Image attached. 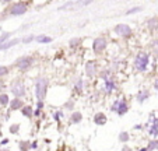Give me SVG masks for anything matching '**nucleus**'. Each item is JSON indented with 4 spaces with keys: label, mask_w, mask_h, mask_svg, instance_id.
I'll return each instance as SVG.
<instances>
[{
    "label": "nucleus",
    "mask_w": 158,
    "mask_h": 151,
    "mask_svg": "<svg viewBox=\"0 0 158 151\" xmlns=\"http://www.w3.org/2000/svg\"><path fill=\"white\" fill-rule=\"evenodd\" d=\"M31 148H36V143H31Z\"/></svg>",
    "instance_id": "34"
},
{
    "label": "nucleus",
    "mask_w": 158,
    "mask_h": 151,
    "mask_svg": "<svg viewBox=\"0 0 158 151\" xmlns=\"http://www.w3.org/2000/svg\"><path fill=\"white\" fill-rule=\"evenodd\" d=\"M115 32L120 36H129L131 34V28L129 25H126V24H119V25L115 27Z\"/></svg>",
    "instance_id": "7"
},
{
    "label": "nucleus",
    "mask_w": 158,
    "mask_h": 151,
    "mask_svg": "<svg viewBox=\"0 0 158 151\" xmlns=\"http://www.w3.org/2000/svg\"><path fill=\"white\" fill-rule=\"evenodd\" d=\"M76 90H77L78 92L83 91V80H81V78H78L77 83H76Z\"/></svg>",
    "instance_id": "21"
},
{
    "label": "nucleus",
    "mask_w": 158,
    "mask_h": 151,
    "mask_svg": "<svg viewBox=\"0 0 158 151\" xmlns=\"http://www.w3.org/2000/svg\"><path fill=\"white\" fill-rule=\"evenodd\" d=\"M140 151H150V150H148V148H141Z\"/></svg>",
    "instance_id": "35"
},
{
    "label": "nucleus",
    "mask_w": 158,
    "mask_h": 151,
    "mask_svg": "<svg viewBox=\"0 0 158 151\" xmlns=\"http://www.w3.org/2000/svg\"><path fill=\"white\" fill-rule=\"evenodd\" d=\"M94 122H95L97 124H105L106 123V116H105L104 113H97L95 118H94Z\"/></svg>",
    "instance_id": "12"
},
{
    "label": "nucleus",
    "mask_w": 158,
    "mask_h": 151,
    "mask_svg": "<svg viewBox=\"0 0 158 151\" xmlns=\"http://www.w3.org/2000/svg\"><path fill=\"white\" fill-rule=\"evenodd\" d=\"M18 128H20V126H18V124H13L11 128H10V132H11V133H17Z\"/></svg>",
    "instance_id": "30"
},
{
    "label": "nucleus",
    "mask_w": 158,
    "mask_h": 151,
    "mask_svg": "<svg viewBox=\"0 0 158 151\" xmlns=\"http://www.w3.org/2000/svg\"><path fill=\"white\" fill-rule=\"evenodd\" d=\"M18 108H23V102H21V99H18V98H15V99L11 101V109H18Z\"/></svg>",
    "instance_id": "15"
},
{
    "label": "nucleus",
    "mask_w": 158,
    "mask_h": 151,
    "mask_svg": "<svg viewBox=\"0 0 158 151\" xmlns=\"http://www.w3.org/2000/svg\"><path fill=\"white\" fill-rule=\"evenodd\" d=\"M81 113H78V112H76V113H73V116H72V122L73 123H78V122H81Z\"/></svg>",
    "instance_id": "18"
},
{
    "label": "nucleus",
    "mask_w": 158,
    "mask_h": 151,
    "mask_svg": "<svg viewBox=\"0 0 158 151\" xmlns=\"http://www.w3.org/2000/svg\"><path fill=\"white\" fill-rule=\"evenodd\" d=\"M9 36H10V34H9V32H4L3 35L0 36V45H3L4 42H6V39L9 38Z\"/></svg>",
    "instance_id": "24"
},
{
    "label": "nucleus",
    "mask_w": 158,
    "mask_h": 151,
    "mask_svg": "<svg viewBox=\"0 0 158 151\" xmlns=\"http://www.w3.org/2000/svg\"><path fill=\"white\" fill-rule=\"evenodd\" d=\"M97 71V67H95V63L94 62H88L85 65V73L87 76H94Z\"/></svg>",
    "instance_id": "9"
},
{
    "label": "nucleus",
    "mask_w": 158,
    "mask_h": 151,
    "mask_svg": "<svg viewBox=\"0 0 158 151\" xmlns=\"http://www.w3.org/2000/svg\"><path fill=\"white\" fill-rule=\"evenodd\" d=\"M60 116H62V113H60V112H57V113H55V115H53V118L56 119V120H60V119H59Z\"/></svg>",
    "instance_id": "32"
},
{
    "label": "nucleus",
    "mask_w": 158,
    "mask_h": 151,
    "mask_svg": "<svg viewBox=\"0 0 158 151\" xmlns=\"http://www.w3.org/2000/svg\"><path fill=\"white\" fill-rule=\"evenodd\" d=\"M94 52H97V53H99V52H102V50L106 48V41H105V38H97L95 41H94Z\"/></svg>",
    "instance_id": "8"
},
{
    "label": "nucleus",
    "mask_w": 158,
    "mask_h": 151,
    "mask_svg": "<svg viewBox=\"0 0 158 151\" xmlns=\"http://www.w3.org/2000/svg\"><path fill=\"white\" fill-rule=\"evenodd\" d=\"M105 88H106L108 92H112L116 87H115V83L112 80H109V78H105Z\"/></svg>",
    "instance_id": "13"
},
{
    "label": "nucleus",
    "mask_w": 158,
    "mask_h": 151,
    "mask_svg": "<svg viewBox=\"0 0 158 151\" xmlns=\"http://www.w3.org/2000/svg\"><path fill=\"white\" fill-rule=\"evenodd\" d=\"M35 39L39 42V44H51L52 42L51 36H46V35H39V36H36Z\"/></svg>",
    "instance_id": "14"
},
{
    "label": "nucleus",
    "mask_w": 158,
    "mask_h": 151,
    "mask_svg": "<svg viewBox=\"0 0 158 151\" xmlns=\"http://www.w3.org/2000/svg\"><path fill=\"white\" fill-rule=\"evenodd\" d=\"M11 92L15 95V97H23L25 92V87L23 81H15L11 87Z\"/></svg>",
    "instance_id": "5"
},
{
    "label": "nucleus",
    "mask_w": 158,
    "mask_h": 151,
    "mask_svg": "<svg viewBox=\"0 0 158 151\" xmlns=\"http://www.w3.org/2000/svg\"><path fill=\"white\" fill-rule=\"evenodd\" d=\"M31 147V144H28V141H23V143H20V148H21V151H28V148Z\"/></svg>",
    "instance_id": "20"
},
{
    "label": "nucleus",
    "mask_w": 158,
    "mask_h": 151,
    "mask_svg": "<svg viewBox=\"0 0 158 151\" xmlns=\"http://www.w3.org/2000/svg\"><path fill=\"white\" fill-rule=\"evenodd\" d=\"M110 109L115 111L119 116H122V115H125V113L127 112V104H126V101H123V99H118L116 102L112 105Z\"/></svg>",
    "instance_id": "3"
},
{
    "label": "nucleus",
    "mask_w": 158,
    "mask_h": 151,
    "mask_svg": "<svg viewBox=\"0 0 158 151\" xmlns=\"http://www.w3.org/2000/svg\"><path fill=\"white\" fill-rule=\"evenodd\" d=\"M152 124L150 128V134L151 136H157L158 134V118H152Z\"/></svg>",
    "instance_id": "10"
},
{
    "label": "nucleus",
    "mask_w": 158,
    "mask_h": 151,
    "mask_svg": "<svg viewBox=\"0 0 158 151\" xmlns=\"http://www.w3.org/2000/svg\"><path fill=\"white\" fill-rule=\"evenodd\" d=\"M147 98H148V91H141L140 94L137 95V101H139V102H144Z\"/></svg>",
    "instance_id": "17"
},
{
    "label": "nucleus",
    "mask_w": 158,
    "mask_h": 151,
    "mask_svg": "<svg viewBox=\"0 0 158 151\" xmlns=\"http://www.w3.org/2000/svg\"><path fill=\"white\" fill-rule=\"evenodd\" d=\"M25 11H27V4L25 3H17L11 7L10 14L11 15H21V14H24Z\"/></svg>",
    "instance_id": "6"
},
{
    "label": "nucleus",
    "mask_w": 158,
    "mask_h": 151,
    "mask_svg": "<svg viewBox=\"0 0 158 151\" xmlns=\"http://www.w3.org/2000/svg\"><path fill=\"white\" fill-rule=\"evenodd\" d=\"M0 104H2V105H7V104H9V97H7L6 94L0 95Z\"/></svg>",
    "instance_id": "19"
},
{
    "label": "nucleus",
    "mask_w": 158,
    "mask_h": 151,
    "mask_svg": "<svg viewBox=\"0 0 158 151\" xmlns=\"http://www.w3.org/2000/svg\"><path fill=\"white\" fill-rule=\"evenodd\" d=\"M9 73V69L6 66H0V76H4V74Z\"/></svg>",
    "instance_id": "26"
},
{
    "label": "nucleus",
    "mask_w": 158,
    "mask_h": 151,
    "mask_svg": "<svg viewBox=\"0 0 158 151\" xmlns=\"http://www.w3.org/2000/svg\"><path fill=\"white\" fill-rule=\"evenodd\" d=\"M46 90H48V80L45 77L38 78L35 83V95H36V98H38V101H42L45 98Z\"/></svg>",
    "instance_id": "1"
},
{
    "label": "nucleus",
    "mask_w": 158,
    "mask_h": 151,
    "mask_svg": "<svg viewBox=\"0 0 158 151\" xmlns=\"http://www.w3.org/2000/svg\"><path fill=\"white\" fill-rule=\"evenodd\" d=\"M36 108H38V111H41L42 108H44V102H42V101H38V105H36Z\"/></svg>",
    "instance_id": "31"
},
{
    "label": "nucleus",
    "mask_w": 158,
    "mask_h": 151,
    "mask_svg": "<svg viewBox=\"0 0 158 151\" xmlns=\"http://www.w3.org/2000/svg\"><path fill=\"white\" fill-rule=\"evenodd\" d=\"M122 151H131V150H130V147H127V145H125V147L122 148Z\"/></svg>",
    "instance_id": "33"
},
{
    "label": "nucleus",
    "mask_w": 158,
    "mask_h": 151,
    "mask_svg": "<svg viewBox=\"0 0 158 151\" xmlns=\"http://www.w3.org/2000/svg\"><path fill=\"white\" fill-rule=\"evenodd\" d=\"M147 148H148L150 151L154 150V148H158V141H151V143L148 144V147H147Z\"/></svg>",
    "instance_id": "25"
},
{
    "label": "nucleus",
    "mask_w": 158,
    "mask_h": 151,
    "mask_svg": "<svg viewBox=\"0 0 158 151\" xmlns=\"http://www.w3.org/2000/svg\"><path fill=\"white\" fill-rule=\"evenodd\" d=\"M34 63V59L30 56H24V57H20L17 60V67L21 69V70H25V69L31 67V65Z\"/></svg>",
    "instance_id": "4"
},
{
    "label": "nucleus",
    "mask_w": 158,
    "mask_h": 151,
    "mask_svg": "<svg viewBox=\"0 0 158 151\" xmlns=\"http://www.w3.org/2000/svg\"><path fill=\"white\" fill-rule=\"evenodd\" d=\"M23 115L27 116V118H31L34 115V109L31 107H24L23 108Z\"/></svg>",
    "instance_id": "16"
},
{
    "label": "nucleus",
    "mask_w": 158,
    "mask_h": 151,
    "mask_svg": "<svg viewBox=\"0 0 158 151\" xmlns=\"http://www.w3.org/2000/svg\"><path fill=\"white\" fill-rule=\"evenodd\" d=\"M34 39V35H28V36H25V38H23L21 41L24 42V44H28V42H31Z\"/></svg>",
    "instance_id": "27"
},
{
    "label": "nucleus",
    "mask_w": 158,
    "mask_h": 151,
    "mask_svg": "<svg viewBox=\"0 0 158 151\" xmlns=\"http://www.w3.org/2000/svg\"><path fill=\"white\" fill-rule=\"evenodd\" d=\"M78 44H80V39H78V38H73L72 39V41H70V46H76V45H78Z\"/></svg>",
    "instance_id": "28"
},
{
    "label": "nucleus",
    "mask_w": 158,
    "mask_h": 151,
    "mask_svg": "<svg viewBox=\"0 0 158 151\" xmlns=\"http://www.w3.org/2000/svg\"><path fill=\"white\" fill-rule=\"evenodd\" d=\"M18 42H20V39H13V41H7V42H4L3 45H0V50L9 49V48H11V46H14V45H17Z\"/></svg>",
    "instance_id": "11"
},
{
    "label": "nucleus",
    "mask_w": 158,
    "mask_h": 151,
    "mask_svg": "<svg viewBox=\"0 0 158 151\" xmlns=\"http://www.w3.org/2000/svg\"><path fill=\"white\" fill-rule=\"evenodd\" d=\"M148 62H150V56L146 52H140L134 59V66L139 71H146V69L148 67Z\"/></svg>",
    "instance_id": "2"
},
{
    "label": "nucleus",
    "mask_w": 158,
    "mask_h": 151,
    "mask_svg": "<svg viewBox=\"0 0 158 151\" xmlns=\"http://www.w3.org/2000/svg\"><path fill=\"white\" fill-rule=\"evenodd\" d=\"M148 27L151 28V30H154L155 27H158V20H157V18H154V20L150 21V23H148Z\"/></svg>",
    "instance_id": "23"
},
{
    "label": "nucleus",
    "mask_w": 158,
    "mask_h": 151,
    "mask_svg": "<svg viewBox=\"0 0 158 151\" xmlns=\"http://www.w3.org/2000/svg\"><path fill=\"white\" fill-rule=\"evenodd\" d=\"M155 88H158V81H157V83H155Z\"/></svg>",
    "instance_id": "36"
},
{
    "label": "nucleus",
    "mask_w": 158,
    "mask_h": 151,
    "mask_svg": "<svg viewBox=\"0 0 158 151\" xmlns=\"http://www.w3.org/2000/svg\"><path fill=\"white\" fill-rule=\"evenodd\" d=\"M141 10V7H134V9H130L127 11V14H133V13H137V11H140Z\"/></svg>",
    "instance_id": "29"
},
{
    "label": "nucleus",
    "mask_w": 158,
    "mask_h": 151,
    "mask_svg": "<svg viewBox=\"0 0 158 151\" xmlns=\"http://www.w3.org/2000/svg\"><path fill=\"white\" fill-rule=\"evenodd\" d=\"M119 140H120V141H127V140H129V134L126 133V132H122V133L119 134Z\"/></svg>",
    "instance_id": "22"
}]
</instances>
